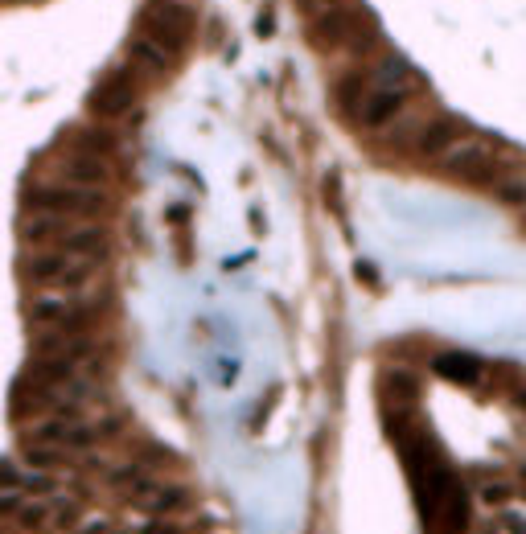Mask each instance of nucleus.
<instances>
[{"instance_id": "nucleus-1", "label": "nucleus", "mask_w": 526, "mask_h": 534, "mask_svg": "<svg viewBox=\"0 0 526 534\" xmlns=\"http://www.w3.org/2000/svg\"><path fill=\"white\" fill-rule=\"evenodd\" d=\"M25 210H50L66 214V218H95L108 210V194L99 186H71V181H54V186H33L25 194Z\"/></svg>"}, {"instance_id": "nucleus-2", "label": "nucleus", "mask_w": 526, "mask_h": 534, "mask_svg": "<svg viewBox=\"0 0 526 534\" xmlns=\"http://www.w3.org/2000/svg\"><path fill=\"white\" fill-rule=\"evenodd\" d=\"M194 9L186 0H152L148 9L140 13V33H148L152 42L169 45L173 53H181L194 37Z\"/></svg>"}, {"instance_id": "nucleus-3", "label": "nucleus", "mask_w": 526, "mask_h": 534, "mask_svg": "<svg viewBox=\"0 0 526 534\" xmlns=\"http://www.w3.org/2000/svg\"><path fill=\"white\" fill-rule=\"evenodd\" d=\"M136 99H140V82H136V71H120V66H111L103 79L91 87V116L95 119H120L128 116L136 107Z\"/></svg>"}, {"instance_id": "nucleus-4", "label": "nucleus", "mask_w": 526, "mask_h": 534, "mask_svg": "<svg viewBox=\"0 0 526 534\" xmlns=\"http://www.w3.org/2000/svg\"><path fill=\"white\" fill-rule=\"evenodd\" d=\"M358 13L362 9H346V5H333V9L312 13L309 45L312 50H346L349 33H354V25H358Z\"/></svg>"}, {"instance_id": "nucleus-5", "label": "nucleus", "mask_w": 526, "mask_h": 534, "mask_svg": "<svg viewBox=\"0 0 526 534\" xmlns=\"http://www.w3.org/2000/svg\"><path fill=\"white\" fill-rule=\"evenodd\" d=\"M493 160V144L482 140V136H461V140L453 144V148L440 157V173H448V177H461V181H473L477 173L485 169Z\"/></svg>"}, {"instance_id": "nucleus-6", "label": "nucleus", "mask_w": 526, "mask_h": 534, "mask_svg": "<svg viewBox=\"0 0 526 534\" xmlns=\"http://www.w3.org/2000/svg\"><path fill=\"white\" fill-rule=\"evenodd\" d=\"M124 53H128V62H132V71L152 74V79H165V74H173V66H177V53H173L169 45L152 42V37L140 33V29L128 37Z\"/></svg>"}, {"instance_id": "nucleus-7", "label": "nucleus", "mask_w": 526, "mask_h": 534, "mask_svg": "<svg viewBox=\"0 0 526 534\" xmlns=\"http://www.w3.org/2000/svg\"><path fill=\"white\" fill-rule=\"evenodd\" d=\"M407 91H391V87H370L358 107V124L362 128H387L403 116V107H407Z\"/></svg>"}, {"instance_id": "nucleus-8", "label": "nucleus", "mask_w": 526, "mask_h": 534, "mask_svg": "<svg viewBox=\"0 0 526 534\" xmlns=\"http://www.w3.org/2000/svg\"><path fill=\"white\" fill-rule=\"evenodd\" d=\"M461 136H464L461 119L456 116H436V119H428V124L416 128V152L419 157H428V160H440L456 140H461Z\"/></svg>"}, {"instance_id": "nucleus-9", "label": "nucleus", "mask_w": 526, "mask_h": 534, "mask_svg": "<svg viewBox=\"0 0 526 534\" xmlns=\"http://www.w3.org/2000/svg\"><path fill=\"white\" fill-rule=\"evenodd\" d=\"M132 506L148 510V514H173V510L189 506V490L186 485H161V481L144 477L140 485L132 490Z\"/></svg>"}, {"instance_id": "nucleus-10", "label": "nucleus", "mask_w": 526, "mask_h": 534, "mask_svg": "<svg viewBox=\"0 0 526 534\" xmlns=\"http://www.w3.org/2000/svg\"><path fill=\"white\" fill-rule=\"evenodd\" d=\"M74 218L66 214H50V210H29L21 218V243H33V247H50V243H62V234L71 231Z\"/></svg>"}, {"instance_id": "nucleus-11", "label": "nucleus", "mask_w": 526, "mask_h": 534, "mask_svg": "<svg viewBox=\"0 0 526 534\" xmlns=\"http://www.w3.org/2000/svg\"><path fill=\"white\" fill-rule=\"evenodd\" d=\"M375 87H391V91H407V95H416V91H424V74L416 71V66L403 58V53H383L375 62Z\"/></svg>"}, {"instance_id": "nucleus-12", "label": "nucleus", "mask_w": 526, "mask_h": 534, "mask_svg": "<svg viewBox=\"0 0 526 534\" xmlns=\"http://www.w3.org/2000/svg\"><path fill=\"white\" fill-rule=\"evenodd\" d=\"M108 157H91V152H71L58 160V177L71 186H103L108 181Z\"/></svg>"}, {"instance_id": "nucleus-13", "label": "nucleus", "mask_w": 526, "mask_h": 534, "mask_svg": "<svg viewBox=\"0 0 526 534\" xmlns=\"http://www.w3.org/2000/svg\"><path fill=\"white\" fill-rule=\"evenodd\" d=\"M71 251L62 247H50V251H37V255H29L25 263H21V276L33 280L37 288H54L58 280H62V272L71 267Z\"/></svg>"}, {"instance_id": "nucleus-14", "label": "nucleus", "mask_w": 526, "mask_h": 534, "mask_svg": "<svg viewBox=\"0 0 526 534\" xmlns=\"http://www.w3.org/2000/svg\"><path fill=\"white\" fill-rule=\"evenodd\" d=\"M432 370L440 374V378H448V383H461V386H477L485 378V362L473 354H436L432 358Z\"/></svg>"}, {"instance_id": "nucleus-15", "label": "nucleus", "mask_w": 526, "mask_h": 534, "mask_svg": "<svg viewBox=\"0 0 526 534\" xmlns=\"http://www.w3.org/2000/svg\"><path fill=\"white\" fill-rule=\"evenodd\" d=\"M74 370H79V362H74V358L54 354V358H33L21 378H25V383H33V386H66L74 378Z\"/></svg>"}, {"instance_id": "nucleus-16", "label": "nucleus", "mask_w": 526, "mask_h": 534, "mask_svg": "<svg viewBox=\"0 0 526 534\" xmlns=\"http://www.w3.org/2000/svg\"><path fill=\"white\" fill-rule=\"evenodd\" d=\"M29 320L33 325H58V329H66L71 325V317L79 312V300H74V292H62V296H37V300H29Z\"/></svg>"}, {"instance_id": "nucleus-17", "label": "nucleus", "mask_w": 526, "mask_h": 534, "mask_svg": "<svg viewBox=\"0 0 526 534\" xmlns=\"http://www.w3.org/2000/svg\"><path fill=\"white\" fill-rule=\"evenodd\" d=\"M58 247L71 251V255H82V259H103L108 255V231L103 226H71Z\"/></svg>"}, {"instance_id": "nucleus-18", "label": "nucleus", "mask_w": 526, "mask_h": 534, "mask_svg": "<svg viewBox=\"0 0 526 534\" xmlns=\"http://www.w3.org/2000/svg\"><path fill=\"white\" fill-rule=\"evenodd\" d=\"M62 148L91 152V157H111L116 152V136L108 128H71V132H62Z\"/></svg>"}, {"instance_id": "nucleus-19", "label": "nucleus", "mask_w": 526, "mask_h": 534, "mask_svg": "<svg viewBox=\"0 0 526 534\" xmlns=\"http://www.w3.org/2000/svg\"><path fill=\"white\" fill-rule=\"evenodd\" d=\"M366 82H362V74H346V79H338L333 82V103H338V111H346V116H358V107H362V99H366Z\"/></svg>"}, {"instance_id": "nucleus-20", "label": "nucleus", "mask_w": 526, "mask_h": 534, "mask_svg": "<svg viewBox=\"0 0 526 534\" xmlns=\"http://www.w3.org/2000/svg\"><path fill=\"white\" fill-rule=\"evenodd\" d=\"M99 276V259H82V255H74L71 259V267L62 272V280H58V292H82V288L91 284V280Z\"/></svg>"}, {"instance_id": "nucleus-21", "label": "nucleus", "mask_w": 526, "mask_h": 534, "mask_svg": "<svg viewBox=\"0 0 526 534\" xmlns=\"http://www.w3.org/2000/svg\"><path fill=\"white\" fill-rule=\"evenodd\" d=\"M493 202L506 205V210H526V173L510 169L506 177L493 186Z\"/></svg>"}, {"instance_id": "nucleus-22", "label": "nucleus", "mask_w": 526, "mask_h": 534, "mask_svg": "<svg viewBox=\"0 0 526 534\" xmlns=\"http://www.w3.org/2000/svg\"><path fill=\"white\" fill-rule=\"evenodd\" d=\"M383 391H387V399H395L399 407H411V403L419 399V378L411 370H391L383 378Z\"/></svg>"}, {"instance_id": "nucleus-23", "label": "nucleus", "mask_w": 526, "mask_h": 534, "mask_svg": "<svg viewBox=\"0 0 526 534\" xmlns=\"http://www.w3.org/2000/svg\"><path fill=\"white\" fill-rule=\"evenodd\" d=\"M477 498H482L485 506H510L514 485H510L506 477H485V481H477Z\"/></svg>"}, {"instance_id": "nucleus-24", "label": "nucleus", "mask_w": 526, "mask_h": 534, "mask_svg": "<svg viewBox=\"0 0 526 534\" xmlns=\"http://www.w3.org/2000/svg\"><path fill=\"white\" fill-rule=\"evenodd\" d=\"M50 514H54V506H45V501H21L13 518H17L21 530H42V526H50Z\"/></svg>"}, {"instance_id": "nucleus-25", "label": "nucleus", "mask_w": 526, "mask_h": 534, "mask_svg": "<svg viewBox=\"0 0 526 534\" xmlns=\"http://www.w3.org/2000/svg\"><path fill=\"white\" fill-rule=\"evenodd\" d=\"M62 453L66 448H58V444H33V440H29L25 444V464L29 469H54V464L62 461Z\"/></svg>"}, {"instance_id": "nucleus-26", "label": "nucleus", "mask_w": 526, "mask_h": 534, "mask_svg": "<svg viewBox=\"0 0 526 534\" xmlns=\"http://www.w3.org/2000/svg\"><path fill=\"white\" fill-rule=\"evenodd\" d=\"M108 481H111V490H128V485H140L144 481V461H128V464H120V469H111L108 472Z\"/></svg>"}, {"instance_id": "nucleus-27", "label": "nucleus", "mask_w": 526, "mask_h": 534, "mask_svg": "<svg viewBox=\"0 0 526 534\" xmlns=\"http://www.w3.org/2000/svg\"><path fill=\"white\" fill-rule=\"evenodd\" d=\"M82 518V506L79 501H54V514H50V526H58V530H74Z\"/></svg>"}, {"instance_id": "nucleus-28", "label": "nucleus", "mask_w": 526, "mask_h": 534, "mask_svg": "<svg viewBox=\"0 0 526 534\" xmlns=\"http://www.w3.org/2000/svg\"><path fill=\"white\" fill-rule=\"evenodd\" d=\"M140 453L144 456H136V461H144V464H173V461H177V456H173V448L157 444V440H144Z\"/></svg>"}, {"instance_id": "nucleus-29", "label": "nucleus", "mask_w": 526, "mask_h": 534, "mask_svg": "<svg viewBox=\"0 0 526 534\" xmlns=\"http://www.w3.org/2000/svg\"><path fill=\"white\" fill-rule=\"evenodd\" d=\"M498 526L506 534H526V514H518V510L510 506V510H502V514H498Z\"/></svg>"}, {"instance_id": "nucleus-30", "label": "nucleus", "mask_w": 526, "mask_h": 534, "mask_svg": "<svg viewBox=\"0 0 526 534\" xmlns=\"http://www.w3.org/2000/svg\"><path fill=\"white\" fill-rule=\"evenodd\" d=\"M338 189H341V177H338V173H330V177H325V197H330V205H333V210H338V205H341Z\"/></svg>"}, {"instance_id": "nucleus-31", "label": "nucleus", "mask_w": 526, "mask_h": 534, "mask_svg": "<svg viewBox=\"0 0 526 534\" xmlns=\"http://www.w3.org/2000/svg\"><path fill=\"white\" fill-rule=\"evenodd\" d=\"M17 510H21V498H17V493H0V518L17 514Z\"/></svg>"}, {"instance_id": "nucleus-32", "label": "nucleus", "mask_w": 526, "mask_h": 534, "mask_svg": "<svg viewBox=\"0 0 526 534\" xmlns=\"http://www.w3.org/2000/svg\"><path fill=\"white\" fill-rule=\"evenodd\" d=\"M144 534H186V530H181L177 522H148L144 526Z\"/></svg>"}, {"instance_id": "nucleus-33", "label": "nucleus", "mask_w": 526, "mask_h": 534, "mask_svg": "<svg viewBox=\"0 0 526 534\" xmlns=\"http://www.w3.org/2000/svg\"><path fill=\"white\" fill-rule=\"evenodd\" d=\"M82 534H116V526H111L108 518H95V522L82 526Z\"/></svg>"}, {"instance_id": "nucleus-34", "label": "nucleus", "mask_w": 526, "mask_h": 534, "mask_svg": "<svg viewBox=\"0 0 526 534\" xmlns=\"http://www.w3.org/2000/svg\"><path fill=\"white\" fill-rule=\"evenodd\" d=\"M296 5H304L309 13H321V9H333V5H341V0H296Z\"/></svg>"}, {"instance_id": "nucleus-35", "label": "nucleus", "mask_w": 526, "mask_h": 534, "mask_svg": "<svg viewBox=\"0 0 526 534\" xmlns=\"http://www.w3.org/2000/svg\"><path fill=\"white\" fill-rule=\"evenodd\" d=\"M29 490H33V493H50V490H54V481H50V477H29Z\"/></svg>"}, {"instance_id": "nucleus-36", "label": "nucleus", "mask_w": 526, "mask_h": 534, "mask_svg": "<svg viewBox=\"0 0 526 534\" xmlns=\"http://www.w3.org/2000/svg\"><path fill=\"white\" fill-rule=\"evenodd\" d=\"M358 280H366V284H378L375 267H370V263H358Z\"/></svg>"}, {"instance_id": "nucleus-37", "label": "nucleus", "mask_w": 526, "mask_h": 534, "mask_svg": "<svg viewBox=\"0 0 526 534\" xmlns=\"http://www.w3.org/2000/svg\"><path fill=\"white\" fill-rule=\"evenodd\" d=\"M0 485H17V472H13L9 464H0Z\"/></svg>"}, {"instance_id": "nucleus-38", "label": "nucleus", "mask_w": 526, "mask_h": 534, "mask_svg": "<svg viewBox=\"0 0 526 534\" xmlns=\"http://www.w3.org/2000/svg\"><path fill=\"white\" fill-rule=\"evenodd\" d=\"M522 477H526V464H522Z\"/></svg>"}]
</instances>
